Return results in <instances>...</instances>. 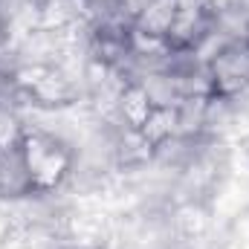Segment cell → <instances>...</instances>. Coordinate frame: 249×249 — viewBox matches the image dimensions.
<instances>
[{"instance_id": "cell-4", "label": "cell", "mask_w": 249, "mask_h": 249, "mask_svg": "<svg viewBox=\"0 0 249 249\" xmlns=\"http://www.w3.org/2000/svg\"><path fill=\"white\" fill-rule=\"evenodd\" d=\"M177 18V0H148L145 9L136 15L133 29L145 32V35H157V38H168L171 26Z\"/></svg>"}, {"instance_id": "cell-7", "label": "cell", "mask_w": 249, "mask_h": 249, "mask_svg": "<svg viewBox=\"0 0 249 249\" xmlns=\"http://www.w3.org/2000/svg\"><path fill=\"white\" fill-rule=\"evenodd\" d=\"M9 50V20L0 15V55Z\"/></svg>"}, {"instance_id": "cell-5", "label": "cell", "mask_w": 249, "mask_h": 249, "mask_svg": "<svg viewBox=\"0 0 249 249\" xmlns=\"http://www.w3.org/2000/svg\"><path fill=\"white\" fill-rule=\"evenodd\" d=\"M26 133V122L18 113L15 102H0V151H18Z\"/></svg>"}, {"instance_id": "cell-2", "label": "cell", "mask_w": 249, "mask_h": 249, "mask_svg": "<svg viewBox=\"0 0 249 249\" xmlns=\"http://www.w3.org/2000/svg\"><path fill=\"white\" fill-rule=\"evenodd\" d=\"M12 81L20 99L44 110H64L81 102V78L67 64H18Z\"/></svg>"}, {"instance_id": "cell-1", "label": "cell", "mask_w": 249, "mask_h": 249, "mask_svg": "<svg viewBox=\"0 0 249 249\" xmlns=\"http://www.w3.org/2000/svg\"><path fill=\"white\" fill-rule=\"evenodd\" d=\"M18 154H20L29 194H53L75 171V148L61 133L44 130V127L26 124Z\"/></svg>"}, {"instance_id": "cell-6", "label": "cell", "mask_w": 249, "mask_h": 249, "mask_svg": "<svg viewBox=\"0 0 249 249\" xmlns=\"http://www.w3.org/2000/svg\"><path fill=\"white\" fill-rule=\"evenodd\" d=\"M35 0H0V15L6 18V20H12V18H18L23 9H29Z\"/></svg>"}, {"instance_id": "cell-8", "label": "cell", "mask_w": 249, "mask_h": 249, "mask_svg": "<svg viewBox=\"0 0 249 249\" xmlns=\"http://www.w3.org/2000/svg\"><path fill=\"white\" fill-rule=\"evenodd\" d=\"M96 3H105V6H110V3H116V0H96Z\"/></svg>"}, {"instance_id": "cell-3", "label": "cell", "mask_w": 249, "mask_h": 249, "mask_svg": "<svg viewBox=\"0 0 249 249\" xmlns=\"http://www.w3.org/2000/svg\"><path fill=\"white\" fill-rule=\"evenodd\" d=\"M212 96L241 99L249 93V41H232L206 61Z\"/></svg>"}, {"instance_id": "cell-9", "label": "cell", "mask_w": 249, "mask_h": 249, "mask_svg": "<svg viewBox=\"0 0 249 249\" xmlns=\"http://www.w3.org/2000/svg\"><path fill=\"white\" fill-rule=\"evenodd\" d=\"M67 249H72V247H67Z\"/></svg>"}]
</instances>
